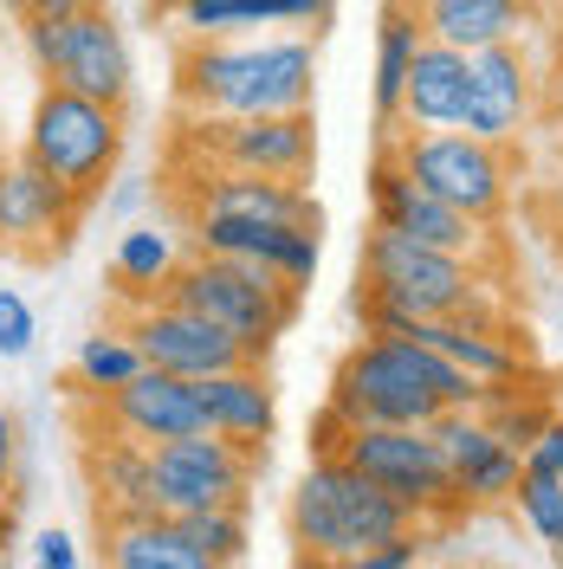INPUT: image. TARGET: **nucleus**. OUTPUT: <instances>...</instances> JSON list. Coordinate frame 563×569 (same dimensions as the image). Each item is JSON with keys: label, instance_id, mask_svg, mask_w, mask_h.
I'll return each instance as SVG.
<instances>
[{"label": "nucleus", "instance_id": "obj_8", "mask_svg": "<svg viewBox=\"0 0 563 569\" xmlns=\"http://www.w3.org/2000/svg\"><path fill=\"white\" fill-rule=\"evenodd\" d=\"M363 291L415 311V318H460L480 298H493V279H486L480 259H454V252L415 247L402 233L369 227V240H363Z\"/></svg>", "mask_w": 563, "mask_h": 569}, {"label": "nucleus", "instance_id": "obj_24", "mask_svg": "<svg viewBox=\"0 0 563 569\" xmlns=\"http://www.w3.org/2000/svg\"><path fill=\"white\" fill-rule=\"evenodd\" d=\"M408 7L427 27V39H441L454 52H486L505 39H525V27L537 20V0H408Z\"/></svg>", "mask_w": 563, "mask_h": 569}, {"label": "nucleus", "instance_id": "obj_29", "mask_svg": "<svg viewBox=\"0 0 563 569\" xmlns=\"http://www.w3.org/2000/svg\"><path fill=\"white\" fill-rule=\"evenodd\" d=\"M188 537L208 550L214 569H234L247 557V505H227V511H195V518H181Z\"/></svg>", "mask_w": 563, "mask_h": 569}, {"label": "nucleus", "instance_id": "obj_22", "mask_svg": "<svg viewBox=\"0 0 563 569\" xmlns=\"http://www.w3.org/2000/svg\"><path fill=\"white\" fill-rule=\"evenodd\" d=\"M466 84H473L466 52L427 39L422 52H415V66H408L395 130H460V117H466ZM395 130H388V137H395Z\"/></svg>", "mask_w": 563, "mask_h": 569}, {"label": "nucleus", "instance_id": "obj_36", "mask_svg": "<svg viewBox=\"0 0 563 569\" xmlns=\"http://www.w3.org/2000/svg\"><path fill=\"white\" fill-rule=\"evenodd\" d=\"M13 20H46V13H71V7H85V0H0Z\"/></svg>", "mask_w": 563, "mask_h": 569}, {"label": "nucleus", "instance_id": "obj_38", "mask_svg": "<svg viewBox=\"0 0 563 569\" xmlns=\"http://www.w3.org/2000/svg\"><path fill=\"white\" fill-rule=\"evenodd\" d=\"M13 531H20V525H13V498H0V550L13 543Z\"/></svg>", "mask_w": 563, "mask_h": 569}, {"label": "nucleus", "instance_id": "obj_12", "mask_svg": "<svg viewBox=\"0 0 563 569\" xmlns=\"http://www.w3.org/2000/svg\"><path fill=\"white\" fill-rule=\"evenodd\" d=\"M85 213L91 208L71 188H59L39 162L0 156V252L7 259H52V252H66Z\"/></svg>", "mask_w": 563, "mask_h": 569}, {"label": "nucleus", "instance_id": "obj_20", "mask_svg": "<svg viewBox=\"0 0 563 569\" xmlns=\"http://www.w3.org/2000/svg\"><path fill=\"white\" fill-rule=\"evenodd\" d=\"M78 466H85V492H91V518H142L156 511V479H149V447L117 433V427H98L78 415Z\"/></svg>", "mask_w": 563, "mask_h": 569}, {"label": "nucleus", "instance_id": "obj_18", "mask_svg": "<svg viewBox=\"0 0 563 569\" xmlns=\"http://www.w3.org/2000/svg\"><path fill=\"white\" fill-rule=\"evenodd\" d=\"M427 433L441 440V460L454 472L460 511H473V505H512L518 479H525V453H512L493 427H486L480 408H447Z\"/></svg>", "mask_w": 563, "mask_h": 569}, {"label": "nucleus", "instance_id": "obj_32", "mask_svg": "<svg viewBox=\"0 0 563 569\" xmlns=\"http://www.w3.org/2000/svg\"><path fill=\"white\" fill-rule=\"evenodd\" d=\"M33 337H39L33 305H27L13 284H0V356H7V362H20V356L33 350Z\"/></svg>", "mask_w": 563, "mask_h": 569}, {"label": "nucleus", "instance_id": "obj_14", "mask_svg": "<svg viewBox=\"0 0 563 569\" xmlns=\"http://www.w3.org/2000/svg\"><path fill=\"white\" fill-rule=\"evenodd\" d=\"M124 330L137 337V350L149 369L162 376H181V382H201V376H220V369H240L253 362L247 343H234L220 323L181 311L169 298H149V305H130L124 311Z\"/></svg>", "mask_w": 563, "mask_h": 569}, {"label": "nucleus", "instance_id": "obj_30", "mask_svg": "<svg viewBox=\"0 0 563 569\" xmlns=\"http://www.w3.org/2000/svg\"><path fill=\"white\" fill-rule=\"evenodd\" d=\"M512 505H518V518L537 531V543L563 550V486H557V479L525 472V479H518V492H512Z\"/></svg>", "mask_w": 563, "mask_h": 569}, {"label": "nucleus", "instance_id": "obj_25", "mask_svg": "<svg viewBox=\"0 0 563 569\" xmlns=\"http://www.w3.org/2000/svg\"><path fill=\"white\" fill-rule=\"evenodd\" d=\"M181 266V247L169 227H124V240L110 252V284H117V298H124V311L130 305H149V298H162V284L169 272Z\"/></svg>", "mask_w": 563, "mask_h": 569}, {"label": "nucleus", "instance_id": "obj_34", "mask_svg": "<svg viewBox=\"0 0 563 569\" xmlns=\"http://www.w3.org/2000/svg\"><path fill=\"white\" fill-rule=\"evenodd\" d=\"M27 569H78V537L71 531H39L33 537V563Z\"/></svg>", "mask_w": 563, "mask_h": 569}, {"label": "nucleus", "instance_id": "obj_3", "mask_svg": "<svg viewBox=\"0 0 563 569\" xmlns=\"http://www.w3.org/2000/svg\"><path fill=\"white\" fill-rule=\"evenodd\" d=\"M285 531L298 543V563H324V557H350L383 537L415 531V518L383 486H369L356 466H344L337 453H317L285 498Z\"/></svg>", "mask_w": 563, "mask_h": 569}, {"label": "nucleus", "instance_id": "obj_33", "mask_svg": "<svg viewBox=\"0 0 563 569\" xmlns=\"http://www.w3.org/2000/svg\"><path fill=\"white\" fill-rule=\"evenodd\" d=\"M525 472H544V479L563 486V415H551V427L525 447Z\"/></svg>", "mask_w": 563, "mask_h": 569}, {"label": "nucleus", "instance_id": "obj_23", "mask_svg": "<svg viewBox=\"0 0 563 569\" xmlns=\"http://www.w3.org/2000/svg\"><path fill=\"white\" fill-rule=\"evenodd\" d=\"M98 557L105 569H214L208 550L188 537L181 518L142 511V518H105L98 525Z\"/></svg>", "mask_w": 563, "mask_h": 569}, {"label": "nucleus", "instance_id": "obj_21", "mask_svg": "<svg viewBox=\"0 0 563 569\" xmlns=\"http://www.w3.org/2000/svg\"><path fill=\"white\" fill-rule=\"evenodd\" d=\"M195 395H201V421H208V433H227V440H240V447H253V453H266V440L279 433V395H273V382H266L259 362L201 376Z\"/></svg>", "mask_w": 563, "mask_h": 569}, {"label": "nucleus", "instance_id": "obj_31", "mask_svg": "<svg viewBox=\"0 0 563 569\" xmlns=\"http://www.w3.org/2000/svg\"><path fill=\"white\" fill-rule=\"evenodd\" d=\"M305 569H422V525L402 537H383L369 550H350V557H324V563H305Z\"/></svg>", "mask_w": 563, "mask_h": 569}, {"label": "nucleus", "instance_id": "obj_28", "mask_svg": "<svg viewBox=\"0 0 563 569\" xmlns=\"http://www.w3.org/2000/svg\"><path fill=\"white\" fill-rule=\"evenodd\" d=\"M480 415H486V427H493V433L505 440V447H512V453H525L531 440L551 427V415H557V408H551V401H544L537 389H518V382H512V389H486Z\"/></svg>", "mask_w": 563, "mask_h": 569}, {"label": "nucleus", "instance_id": "obj_19", "mask_svg": "<svg viewBox=\"0 0 563 569\" xmlns=\"http://www.w3.org/2000/svg\"><path fill=\"white\" fill-rule=\"evenodd\" d=\"M317 233H324V227H298V220H227V213L188 220L195 252H220V259L266 266V272H279V279L298 284V291L317 279V259H324Z\"/></svg>", "mask_w": 563, "mask_h": 569}, {"label": "nucleus", "instance_id": "obj_10", "mask_svg": "<svg viewBox=\"0 0 563 569\" xmlns=\"http://www.w3.org/2000/svg\"><path fill=\"white\" fill-rule=\"evenodd\" d=\"M337 460L356 466L369 486H383L415 525H434V518H460V492L454 472L441 460V440L427 427H350Z\"/></svg>", "mask_w": 563, "mask_h": 569}, {"label": "nucleus", "instance_id": "obj_16", "mask_svg": "<svg viewBox=\"0 0 563 569\" xmlns=\"http://www.w3.org/2000/svg\"><path fill=\"white\" fill-rule=\"evenodd\" d=\"M415 343H434V350L460 362L480 389H512V382H525L531 369V350L518 343V330L505 323L498 311V298H480L473 311H460V318H422L408 330Z\"/></svg>", "mask_w": 563, "mask_h": 569}, {"label": "nucleus", "instance_id": "obj_27", "mask_svg": "<svg viewBox=\"0 0 563 569\" xmlns=\"http://www.w3.org/2000/svg\"><path fill=\"white\" fill-rule=\"evenodd\" d=\"M427 46V27L415 20L408 0H388L383 27H376V123L395 130V110H402V84H408V66Z\"/></svg>", "mask_w": 563, "mask_h": 569}, {"label": "nucleus", "instance_id": "obj_5", "mask_svg": "<svg viewBox=\"0 0 563 569\" xmlns=\"http://www.w3.org/2000/svg\"><path fill=\"white\" fill-rule=\"evenodd\" d=\"M124 142H130V117L117 104H98L85 91H66V84H46L33 98V117H27V162H39L46 176L71 188L85 208H98L117 181V162H124Z\"/></svg>", "mask_w": 563, "mask_h": 569}, {"label": "nucleus", "instance_id": "obj_35", "mask_svg": "<svg viewBox=\"0 0 563 569\" xmlns=\"http://www.w3.org/2000/svg\"><path fill=\"white\" fill-rule=\"evenodd\" d=\"M13 479H20V421L0 408V498H13Z\"/></svg>", "mask_w": 563, "mask_h": 569}, {"label": "nucleus", "instance_id": "obj_11", "mask_svg": "<svg viewBox=\"0 0 563 569\" xmlns=\"http://www.w3.org/2000/svg\"><path fill=\"white\" fill-rule=\"evenodd\" d=\"M259 460L240 440L227 433H181V440H162L149 447V479H156V511L169 518H195V511H227V505H247L253 479H259Z\"/></svg>", "mask_w": 563, "mask_h": 569}, {"label": "nucleus", "instance_id": "obj_7", "mask_svg": "<svg viewBox=\"0 0 563 569\" xmlns=\"http://www.w3.org/2000/svg\"><path fill=\"white\" fill-rule=\"evenodd\" d=\"M388 156L422 181L434 201L460 208L466 220H480V227H493L498 213L512 208L518 162L498 142H480V137H466V130H395L388 137Z\"/></svg>", "mask_w": 563, "mask_h": 569}, {"label": "nucleus", "instance_id": "obj_37", "mask_svg": "<svg viewBox=\"0 0 563 569\" xmlns=\"http://www.w3.org/2000/svg\"><path fill=\"white\" fill-rule=\"evenodd\" d=\"M537 98H544V110H551V117L563 123V52L551 59V71L537 78Z\"/></svg>", "mask_w": 563, "mask_h": 569}, {"label": "nucleus", "instance_id": "obj_6", "mask_svg": "<svg viewBox=\"0 0 563 569\" xmlns=\"http://www.w3.org/2000/svg\"><path fill=\"white\" fill-rule=\"evenodd\" d=\"M20 46L46 84H66L85 91L98 104L130 110L137 91V59H130V39L110 20L105 0H85L71 13H46V20H20Z\"/></svg>", "mask_w": 563, "mask_h": 569}, {"label": "nucleus", "instance_id": "obj_13", "mask_svg": "<svg viewBox=\"0 0 563 569\" xmlns=\"http://www.w3.org/2000/svg\"><path fill=\"white\" fill-rule=\"evenodd\" d=\"M369 213H376L383 233H402L415 247H434V252H454V259H480L486 266V247H493L486 233L493 227H480V220H466L460 208L434 201L388 149L376 156V169H369Z\"/></svg>", "mask_w": 563, "mask_h": 569}, {"label": "nucleus", "instance_id": "obj_39", "mask_svg": "<svg viewBox=\"0 0 563 569\" xmlns=\"http://www.w3.org/2000/svg\"><path fill=\"white\" fill-rule=\"evenodd\" d=\"M0 569H7V550H0Z\"/></svg>", "mask_w": 563, "mask_h": 569}, {"label": "nucleus", "instance_id": "obj_1", "mask_svg": "<svg viewBox=\"0 0 563 569\" xmlns=\"http://www.w3.org/2000/svg\"><path fill=\"white\" fill-rule=\"evenodd\" d=\"M480 401L486 389L415 337H363L330 369L324 395V408H337L350 427H434L447 408H480Z\"/></svg>", "mask_w": 563, "mask_h": 569}, {"label": "nucleus", "instance_id": "obj_9", "mask_svg": "<svg viewBox=\"0 0 563 569\" xmlns=\"http://www.w3.org/2000/svg\"><path fill=\"white\" fill-rule=\"evenodd\" d=\"M176 162L305 181L312 162H317L312 110H279V117H181L176 123Z\"/></svg>", "mask_w": 563, "mask_h": 569}, {"label": "nucleus", "instance_id": "obj_4", "mask_svg": "<svg viewBox=\"0 0 563 569\" xmlns=\"http://www.w3.org/2000/svg\"><path fill=\"white\" fill-rule=\"evenodd\" d=\"M162 298L195 311V318L220 323L234 343H247L253 362H266V350L298 318V284H285L266 266H247V259H220V252H181Z\"/></svg>", "mask_w": 563, "mask_h": 569}, {"label": "nucleus", "instance_id": "obj_26", "mask_svg": "<svg viewBox=\"0 0 563 569\" xmlns=\"http://www.w3.org/2000/svg\"><path fill=\"white\" fill-rule=\"evenodd\" d=\"M137 369H142V350H137V337H130L124 323L91 330V337L78 343V356H71V376H66L71 408H85V401H105V395L124 389Z\"/></svg>", "mask_w": 563, "mask_h": 569}, {"label": "nucleus", "instance_id": "obj_15", "mask_svg": "<svg viewBox=\"0 0 563 569\" xmlns=\"http://www.w3.org/2000/svg\"><path fill=\"white\" fill-rule=\"evenodd\" d=\"M466 71H473V84H466V117H460V130L480 137V142L512 149V142L525 137V123L537 117V66H531L525 39L466 52Z\"/></svg>", "mask_w": 563, "mask_h": 569}, {"label": "nucleus", "instance_id": "obj_2", "mask_svg": "<svg viewBox=\"0 0 563 569\" xmlns=\"http://www.w3.org/2000/svg\"><path fill=\"white\" fill-rule=\"evenodd\" d=\"M317 52L312 39H188L176 59V104L181 117H279L312 110Z\"/></svg>", "mask_w": 563, "mask_h": 569}, {"label": "nucleus", "instance_id": "obj_17", "mask_svg": "<svg viewBox=\"0 0 563 569\" xmlns=\"http://www.w3.org/2000/svg\"><path fill=\"white\" fill-rule=\"evenodd\" d=\"M78 415L98 421V427H117V433H130L142 447H162V440H181V433H201V427H208L201 421L195 382L162 376V369H149V362H142L124 389H110L105 401H85Z\"/></svg>", "mask_w": 563, "mask_h": 569}]
</instances>
